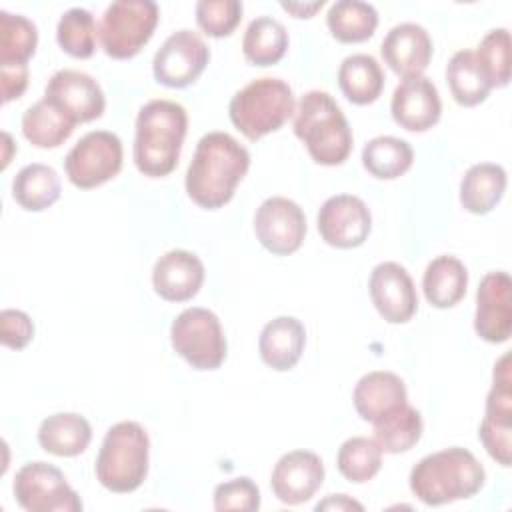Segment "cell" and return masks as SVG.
Segmentation results:
<instances>
[{"label":"cell","instance_id":"cell-1","mask_svg":"<svg viewBox=\"0 0 512 512\" xmlns=\"http://www.w3.org/2000/svg\"><path fill=\"white\" fill-rule=\"evenodd\" d=\"M250 168L248 150L226 132L204 134L186 170L188 198L206 210L228 204Z\"/></svg>","mask_w":512,"mask_h":512},{"label":"cell","instance_id":"cell-2","mask_svg":"<svg viewBox=\"0 0 512 512\" xmlns=\"http://www.w3.org/2000/svg\"><path fill=\"white\" fill-rule=\"evenodd\" d=\"M486 480L478 458L460 446H450L420 458L410 470V490L426 506H442L476 496Z\"/></svg>","mask_w":512,"mask_h":512},{"label":"cell","instance_id":"cell-3","mask_svg":"<svg viewBox=\"0 0 512 512\" xmlns=\"http://www.w3.org/2000/svg\"><path fill=\"white\" fill-rule=\"evenodd\" d=\"M188 130L186 108L172 100H150L136 116L134 164L150 178L168 176L180 158Z\"/></svg>","mask_w":512,"mask_h":512},{"label":"cell","instance_id":"cell-4","mask_svg":"<svg viewBox=\"0 0 512 512\" xmlns=\"http://www.w3.org/2000/svg\"><path fill=\"white\" fill-rule=\"evenodd\" d=\"M294 134L306 146L310 158L322 166H338L352 152L350 124L324 90H308L294 112Z\"/></svg>","mask_w":512,"mask_h":512},{"label":"cell","instance_id":"cell-5","mask_svg":"<svg viewBox=\"0 0 512 512\" xmlns=\"http://www.w3.org/2000/svg\"><path fill=\"white\" fill-rule=\"evenodd\" d=\"M150 440L134 420H122L108 428L96 456V480L110 492L128 494L142 486L148 474Z\"/></svg>","mask_w":512,"mask_h":512},{"label":"cell","instance_id":"cell-6","mask_svg":"<svg viewBox=\"0 0 512 512\" xmlns=\"http://www.w3.org/2000/svg\"><path fill=\"white\" fill-rule=\"evenodd\" d=\"M294 112L296 102L292 88L288 82L272 76L248 82L228 104L232 124L252 142L280 130Z\"/></svg>","mask_w":512,"mask_h":512},{"label":"cell","instance_id":"cell-7","mask_svg":"<svg viewBox=\"0 0 512 512\" xmlns=\"http://www.w3.org/2000/svg\"><path fill=\"white\" fill-rule=\"evenodd\" d=\"M160 18L158 4L152 0H116L100 20L98 36L102 50L116 60L136 56L152 38Z\"/></svg>","mask_w":512,"mask_h":512},{"label":"cell","instance_id":"cell-8","mask_svg":"<svg viewBox=\"0 0 512 512\" xmlns=\"http://www.w3.org/2000/svg\"><path fill=\"white\" fill-rule=\"evenodd\" d=\"M170 342L196 370H216L226 358V336L218 316L200 306L182 310L170 326Z\"/></svg>","mask_w":512,"mask_h":512},{"label":"cell","instance_id":"cell-9","mask_svg":"<svg viewBox=\"0 0 512 512\" xmlns=\"http://www.w3.org/2000/svg\"><path fill=\"white\" fill-rule=\"evenodd\" d=\"M14 498L26 512H80L82 500L60 468L28 462L14 476Z\"/></svg>","mask_w":512,"mask_h":512},{"label":"cell","instance_id":"cell-10","mask_svg":"<svg viewBox=\"0 0 512 512\" xmlns=\"http://www.w3.org/2000/svg\"><path fill=\"white\" fill-rule=\"evenodd\" d=\"M122 156V142L114 132L92 130L70 148L64 170L76 188L88 190L112 180L122 168Z\"/></svg>","mask_w":512,"mask_h":512},{"label":"cell","instance_id":"cell-11","mask_svg":"<svg viewBox=\"0 0 512 512\" xmlns=\"http://www.w3.org/2000/svg\"><path fill=\"white\" fill-rule=\"evenodd\" d=\"M478 438L492 460L508 468L512 462V376L510 354L494 364V382L486 396V412Z\"/></svg>","mask_w":512,"mask_h":512},{"label":"cell","instance_id":"cell-12","mask_svg":"<svg viewBox=\"0 0 512 512\" xmlns=\"http://www.w3.org/2000/svg\"><path fill=\"white\" fill-rule=\"evenodd\" d=\"M210 60V50L202 36L182 28L172 32L156 50L152 72L158 84L168 88H186L198 80Z\"/></svg>","mask_w":512,"mask_h":512},{"label":"cell","instance_id":"cell-13","mask_svg":"<svg viewBox=\"0 0 512 512\" xmlns=\"http://www.w3.org/2000/svg\"><path fill=\"white\" fill-rule=\"evenodd\" d=\"M258 242L276 256L296 252L306 236V216L302 208L284 196L266 198L254 214Z\"/></svg>","mask_w":512,"mask_h":512},{"label":"cell","instance_id":"cell-14","mask_svg":"<svg viewBox=\"0 0 512 512\" xmlns=\"http://www.w3.org/2000/svg\"><path fill=\"white\" fill-rule=\"evenodd\" d=\"M44 100L56 106L74 124L92 122L100 118L106 108L100 84L90 74L72 68L52 74L44 88Z\"/></svg>","mask_w":512,"mask_h":512},{"label":"cell","instance_id":"cell-15","mask_svg":"<svg viewBox=\"0 0 512 512\" xmlns=\"http://www.w3.org/2000/svg\"><path fill=\"white\" fill-rule=\"evenodd\" d=\"M316 222L322 240L334 248H356L366 242L372 230L368 206L352 194H336L324 200Z\"/></svg>","mask_w":512,"mask_h":512},{"label":"cell","instance_id":"cell-16","mask_svg":"<svg viewBox=\"0 0 512 512\" xmlns=\"http://www.w3.org/2000/svg\"><path fill=\"white\" fill-rule=\"evenodd\" d=\"M476 334L490 342L502 344L512 332V280L508 272H488L476 290Z\"/></svg>","mask_w":512,"mask_h":512},{"label":"cell","instance_id":"cell-17","mask_svg":"<svg viewBox=\"0 0 512 512\" xmlns=\"http://www.w3.org/2000/svg\"><path fill=\"white\" fill-rule=\"evenodd\" d=\"M368 292L378 314L390 324L408 322L418 308L412 276L398 262H380L374 266L368 280Z\"/></svg>","mask_w":512,"mask_h":512},{"label":"cell","instance_id":"cell-18","mask_svg":"<svg viewBox=\"0 0 512 512\" xmlns=\"http://www.w3.org/2000/svg\"><path fill=\"white\" fill-rule=\"evenodd\" d=\"M324 482V464L316 452L292 450L278 458L272 468L270 488L288 506L308 502Z\"/></svg>","mask_w":512,"mask_h":512},{"label":"cell","instance_id":"cell-19","mask_svg":"<svg viewBox=\"0 0 512 512\" xmlns=\"http://www.w3.org/2000/svg\"><path fill=\"white\" fill-rule=\"evenodd\" d=\"M394 122L410 132L430 130L442 114L438 88L426 76L402 78L390 102Z\"/></svg>","mask_w":512,"mask_h":512},{"label":"cell","instance_id":"cell-20","mask_svg":"<svg viewBox=\"0 0 512 512\" xmlns=\"http://www.w3.org/2000/svg\"><path fill=\"white\" fill-rule=\"evenodd\" d=\"M380 54L398 76H422L432 58V38L424 26L402 22L388 30L380 44Z\"/></svg>","mask_w":512,"mask_h":512},{"label":"cell","instance_id":"cell-21","mask_svg":"<svg viewBox=\"0 0 512 512\" xmlns=\"http://www.w3.org/2000/svg\"><path fill=\"white\" fill-rule=\"evenodd\" d=\"M204 274V264L194 252L170 250L156 260L152 286L168 302H186L200 292Z\"/></svg>","mask_w":512,"mask_h":512},{"label":"cell","instance_id":"cell-22","mask_svg":"<svg viewBox=\"0 0 512 512\" xmlns=\"http://www.w3.org/2000/svg\"><path fill=\"white\" fill-rule=\"evenodd\" d=\"M352 402L362 420L376 422L408 402L406 384L394 372L374 370L356 382Z\"/></svg>","mask_w":512,"mask_h":512},{"label":"cell","instance_id":"cell-23","mask_svg":"<svg viewBox=\"0 0 512 512\" xmlns=\"http://www.w3.org/2000/svg\"><path fill=\"white\" fill-rule=\"evenodd\" d=\"M306 328L294 316H278L264 324L258 338V352L266 366L276 372L292 370L302 358Z\"/></svg>","mask_w":512,"mask_h":512},{"label":"cell","instance_id":"cell-24","mask_svg":"<svg viewBox=\"0 0 512 512\" xmlns=\"http://www.w3.org/2000/svg\"><path fill=\"white\" fill-rule=\"evenodd\" d=\"M92 440L90 422L76 412H56L42 420L38 444L54 456L70 458L82 454Z\"/></svg>","mask_w":512,"mask_h":512},{"label":"cell","instance_id":"cell-25","mask_svg":"<svg viewBox=\"0 0 512 512\" xmlns=\"http://www.w3.org/2000/svg\"><path fill=\"white\" fill-rule=\"evenodd\" d=\"M506 170L494 162L472 164L460 180V204L470 214H488L502 200Z\"/></svg>","mask_w":512,"mask_h":512},{"label":"cell","instance_id":"cell-26","mask_svg":"<svg viewBox=\"0 0 512 512\" xmlns=\"http://www.w3.org/2000/svg\"><path fill=\"white\" fill-rule=\"evenodd\" d=\"M468 286V270L456 256L442 254L428 262L422 276V290L434 308L456 306Z\"/></svg>","mask_w":512,"mask_h":512},{"label":"cell","instance_id":"cell-27","mask_svg":"<svg viewBox=\"0 0 512 512\" xmlns=\"http://www.w3.org/2000/svg\"><path fill=\"white\" fill-rule=\"evenodd\" d=\"M384 80L382 66L370 54H352L340 62L338 86L352 104L366 106L376 102L382 94Z\"/></svg>","mask_w":512,"mask_h":512},{"label":"cell","instance_id":"cell-28","mask_svg":"<svg viewBox=\"0 0 512 512\" xmlns=\"http://www.w3.org/2000/svg\"><path fill=\"white\" fill-rule=\"evenodd\" d=\"M60 192V176L48 164H26L12 180V196L28 212L50 208L60 198Z\"/></svg>","mask_w":512,"mask_h":512},{"label":"cell","instance_id":"cell-29","mask_svg":"<svg viewBox=\"0 0 512 512\" xmlns=\"http://www.w3.org/2000/svg\"><path fill=\"white\" fill-rule=\"evenodd\" d=\"M288 50V32L282 22L272 16L254 18L242 36L244 58L254 66H272L284 58Z\"/></svg>","mask_w":512,"mask_h":512},{"label":"cell","instance_id":"cell-30","mask_svg":"<svg viewBox=\"0 0 512 512\" xmlns=\"http://www.w3.org/2000/svg\"><path fill=\"white\" fill-rule=\"evenodd\" d=\"M326 24L338 42L356 44L372 38L378 26V12L362 0H338L328 8Z\"/></svg>","mask_w":512,"mask_h":512},{"label":"cell","instance_id":"cell-31","mask_svg":"<svg viewBox=\"0 0 512 512\" xmlns=\"http://www.w3.org/2000/svg\"><path fill=\"white\" fill-rule=\"evenodd\" d=\"M74 126V122L44 98L28 106L22 114V134L36 148H58L70 138Z\"/></svg>","mask_w":512,"mask_h":512},{"label":"cell","instance_id":"cell-32","mask_svg":"<svg viewBox=\"0 0 512 512\" xmlns=\"http://www.w3.org/2000/svg\"><path fill=\"white\" fill-rule=\"evenodd\" d=\"M412 146L396 136H376L362 148V166L378 180H394L410 170Z\"/></svg>","mask_w":512,"mask_h":512},{"label":"cell","instance_id":"cell-33","mask_svg":"<svg viewBox=\"0 0 512 512\" xmlns=\"http://www.w3.org/2000/svg\"><path fill=\"white\" fill-rule=\"evenodd\" d=\"M374 440L388 454H400L414 448L422 436L424 424L420 412L408 402L398 410L372 422Z\"/></svg>","mask_w":512,"mask_h":512},{"label":"cell","instance_id":"cell-34","mask_svg":"<svg viewBox=\"0 0 512 512\" xmlns=\"http://www.w3.org/2000/svg\"><path fill=\"white\" fill-rule=\"evenodd\" d=\"M446 82L460 106H476L490 94V86L478 68L472 50H458L452 54L446 66Z\"/></svg>","mask_w":512,"mask_h":512},{"label":"cell","instance_id":"cell-35","mask_svg":"<svg viewBox=\"0 0 512 512\" xmlns=\"http://www.w3.org/2000/svg\"><path fill=\"white\" fill-rule=\"evenodd\" d=\"M336 466L348 482L364 484L378 474L382 466V448L374 438L352 436L338 448Z\"/></svg>","mask_w":512,"mask_h":512},{"label":"cell","instance_id":"cell-36","mask_svg":"<svg viewBox=\"0 0 512 512\" xmlns=\"http://www.w3.org/2000/svg\"><path fill=\"white\" fill-rule=\"evenodd\" d=\"M38 30L32 20L0 10V66L26 64L36 52Z\"/></svg>","mask_w":512,"mask_h":512},{"label":"cell","instance_id":"cell-37","mask_svg":"<svg viewBox=\"0 0 512 512\" xmlns=\"http://www.w3.org/2000/svg\"><path fill=\"white\" fill-rule=\"evenodd\" d=\"M58 46L72 58H90L96 50V22L86 8L66 10L56 26Z\"/></svg>","mask_w":512,"mask_h":512},{"label":"cell","instance_id":"cell-38","mask_svg":"<svg viewBox=\"0 0 512 512\" xmlns=\"http://www.w3.org/2000/svg\"><path fill=\"white\" fill-rule=\"evenodd\" d=\"M474 58L490 88H504L510 82V32L490 30L478 44Z\"/></svg>","mask_w":512,"mask_h":512},{"label":"cell","instance_id":"cell-39","mask_svg":"<svg viewBox=\"0 0 512 512\" xmlns=\"http://www.w3.org/2000/svg\"><path fill=\"white\" fill-rule=\"evenodd\" d=\"M242 18L238 0H200L196 4V22L212 38L230 36Z\"/></svg>","mask_w":512,"mask_h":512},{"label":"cell","instance_id":"cell-40","mask_svg":"<svg viewBox=\"0 0 512 512\" xmlns=\"http://www.w3.org/2000/svg\"><path fill=\"white\" fill-rule=\"evenodd\" d=\"M214 508L254 512L260 508V490L248 476L222 482L214 488Z\"/></svg>","mask_w":512,"mask_h":512},{"label":"cell","instance_id":"cell-41","mask_svg":"<svg viewBox=\"0 0 512 512\" xmlns=\"http://www.w3.org/2000/svg\"><path fill=\"white\" fill-rule=\"evenodd\" d=\"M34 336V324L22 310L6 308L0 314V340L12 350H22Z\"/></svg>","mask_w":512,"mask_h":512},{"label":"cell","instance_id":"cell-42","mask_svg":"<svg viewBox=\"0 0 512 512\" xmlns=\"http://www.w3.org/2000/svg\"><path fill=\"white\" fill-rule=\"evenodd\" d=\"M0 84L4 104L20 98L28 86V64L0 66Z\"/></svg>","mask_w":512,"mask_h":512},{"label":"cell","instance_id":"cell-43","mask_svg":"<svg viewBox=\"0 0 512 512\" xmlns=\"http://www.w3.org/2000/svg\"><path fill=\"white\" fill-rule=\"evenodd\" d=\"M316 510H364V506L346 494H330L326 500L316 504Z\"/></svg>","mask_w":512,"mask_h":512},{"label":"cell","instance_id":"cell-44","mask_svg":"<svg viewBox=\"0 0 512 512\" xmlns=\"http://www.w3.org/2000/svg\"><path fill=\"white\" fill-rule=\"evenodd\" d=\"M286 12L294 14L296 18H310L314 16L316 10H320L324 6V0H318V2H282L280 4Z\"/></svg>","mask_w":512,"mask_h":512}]
</instances>
